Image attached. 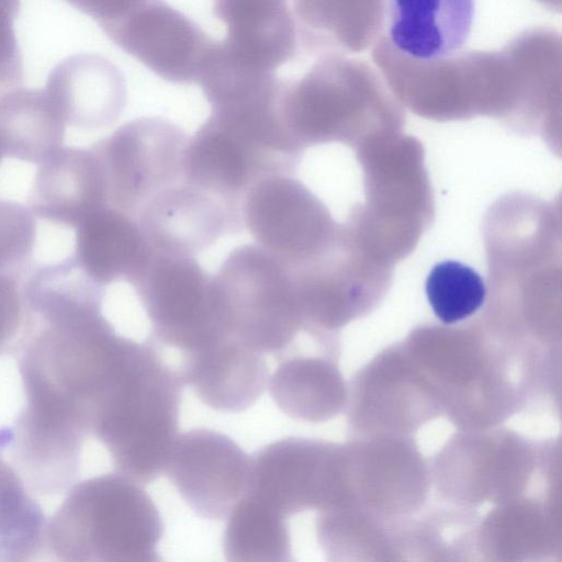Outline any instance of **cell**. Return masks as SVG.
<instances>
[{
  "instance_id": "5b68a950",
  "label": "cell",
  "mask_w": 562,
  "mask_h": 562,
  "mask_svg": "<svg viewBox=\"0 0 562 562\" xmlns=\"http://www.w3.org/2000/svg\"><path fill=\"white\" fill-rule=\"evenodd\" d=\"M156 345L181 353L229 336L213 279L195 257L151 254L130 283Z\"/></svg>"
},
{
  "instance_id": "ac0fdd59",
  "label": "cell",
  "mask_w": 562,
  "mask_h": 562,
  "mask_svg": "<svg viewBox=\"0 0 562 562\" xmlns=\"http://www.w3.org/2000/svg\"><path fill=\"white\" fill-rule=\"evenodd\" d=\"M389 35L400 52L417 59L458 53L469 38L474 0H389Z\"/></svg>"
},
{
  "instance_id": "ba28073f",
  "label": "cell",
  "mask_w": 562,
  "mask_h": 562,
  "mask_svg": "<svg viewBox=\"0 0 562 562\" xmlns=\"http://www.w3.org/2000/svg\"><path fill=\"white\" fill-rule=\"evenodd\" d=\"M379 74L362 60L322 56L299 80L283 81L279 113L303 148L327 137L350 112L386 103Z\"/></svg>"
},
{
  "instance_id": "7402d4cb",
  "label": "cell",
  "mask_w": 562,
  "mask_h": 562,
  "mask_svg": "<svg viewBox=\"0 0 562 562\" xmlns=\"http://www.w3.org/2000/svg\"><path fill=\"white\" fill-rule=\"evenodd\" d=\"M429 305L443 324H454L474 314L484 303L486 286L471 267L454 260L432 267L425 284Z\"/></svg>"
},
{
  "instance_id": "7c38bea8",
  "label": "cell",
  "mask_w": 562,
  "mask_h": 562,
  "mask_svg": "<svg viewBox=\"0 0 562 562\" xmlns=\"http://www.w3.org/2000/svg\"><path fill=\"white\" fill-rule=\"evenodd\" d=\"M148 247L195 257L226 234L244 228L241 202L181 180L151 196L135 216Z\"/></svg>"
},
{
  "instance_id": "2e32d148",
  "label": "cell",
  "mask_w": 562,
  "mask_h": 562,
  "mask_svg": "<svg viewBox=\"0 0 562 562\" xmlns=\"http://www.w3.org/2000/svg\"><path fill=\"white\" fill-rule=\"evenodd\" d=\"M150 254L136 218L111 205L94 211L76 227L72 258L104 289L119 281L131 283Z\"/></svg>"
},
{
  "instance_id": "4fadbf2b",
  "label": "cell",
  "mask_w": 562,
  "mask_h": 562,
  "mask_svg": "<svg viewBox=\"0 0 562 562\" xmlns=\"http://www.w3.org/2000/svg\"><path fill=\"white\" fill-rule=\"evenodd\" d=\"M178 371L204 405L227 413L252 406L269 382L263 353L233 335L182 353Z\"/></svg>"
},
{
  "instance_id": "603a6c76",
  "label": "cell",
  "mask_w": 562,
  "mask_h": 562,
  "mask_svg": "<svg viewBox=\"0 0 562 562\" xmlns=\"http://www.w3.org/2000/svg\"><path fill=\"white\" fill-rule=\"evenodd\" d=\"M323 378L318 363L290 353L279 359L268 385L276 406L283 414L313 419L322 408Z\"/></svg>"
},
{
  "instance_id": "3957f363",
  "label": "cell",
  "mask_w": 562,
  "mask_h": 562,
  "mask_svg": "<svg viewBox=\"0 0 562 562\" xmlns=\"http://www.w3.org/2000/svg\"><path fill=\"white\" fill-rule=\"evenodd\" d=\"M301 149L273 106L212 110L189 137L183 179L224 199L243 202L247 190L271 175H292Z\"/></svg>"
},
{
  "instance_id": "8992f818",
  "label": "cell",
  "mask_w": 562,
  "mask_h": 562,
  "mask_svg": "<svg viewBox=\"0 0 562 562\" xmlns=\"http://www.w3.org/2000/svg\"><path fill=\"white\" fill-rule=\"evenodd\" d=\"M371 55L391 88L422 110L497 102L504 95L506 65L502 50L458 52L443 58L417 59L380 35Z\"/></svg>"
},
{
  "instance_id": "7a4b0ae2",
  "label": "cell",
  "mask_w": 562,
  "mask_h": 562,
  "mask_svg": "<svg viewBox=\"0 0 562 562\" xmlns=\"http://www.w3.org/2000/svg\"><path fill=\"white\" fill-rule=\"evenodd\" d=\"M159 509L142 484L116 472L76 482L46 525L45 546L59 560L159 561Z\"/></svg>"
},
{
  "instance_id": "cb8c5ba5",
  "label": "cell",
  "mask_w": 562,
  "mask_h": 562,
  "mask_svg": "<svg viewBox=\"0 0 562 562\" xmlns=\"http://www.w3.org/2000/svg\"><path fill=\"white\" fill-rule=\"evenodd\" d=\"M537 1L552 11H555V12L561 11L562 0H537Z\"/></svg>"
},
{
  "instance_id": "d4e9b609",
  "label": "cell",
  "mask_w": 562,
  "mask_h": 562,
  "mask_svg": "<svg viewBox=\"0 0 562 562\" xmlns=\"http://www.w3.org/2000/svg\"><path fill=\"white\" fill-rule=\"evenodd\" d=\"M2 157H3V155H2V151L0 149V161H1Z\"/></svg>"
},
{
  "instance_id": "30bf717a",
  "label": "cell",
  "mask_w": 562,
  "mask_h": 562,
  "mask_svg": "<svg viewBox=\"0 0 562 562\" xmlns=\"http://www.w3.org/2000/svg\"><path fill=\"white\" fill-rule=\"evenodd\" d=\"M241 214L257 245L291 269L312 261L326 233L323 207L292 175L255 182L244 195Z\"/></svg>"
},
{
  "instance_id": "8fae6325",
  "label": "cell",
  "mask_w": 562,
  "mask_h": 562,
  "mask_svg": "<svg viewBox=\"0 0 562 562\" xmlns=\"http://www.w3.org/2000/svg\"><path fill=\"white\" fill-rule=\"evenodd\" d=\"M249 465L232 438L196 428L176 438L164 473L196 515L221 520L245 494Z\"/></svg>"
},
{
  "instance_id": "9c48e42d",
  "label": "cell",
  "mask_w": 562,
  "mask_h": 562,
  "mask_svg": "<svg viewBox=\"0 0 562 562\" xmlns=\"http://www.w3.org/2000/svg\"><path fill=\"white\" fill-rule=\"evenodd\" d=\"M104 31L158 77L181 85L199 82L216 44L165 0H144Z\"/></svg>"
},
{
  "instance_id": "44dd1931",
  "label": "cell",
  "mask_w": 562,
  "mask_h": 562,
  "mask_svg": "<svg viewBox=\"0 0 562 562\" xmlns=\"http://www.w3.org/2000/svg\"><path fill=\"white\" fill-rule=\"evenodd\" d=\"M288 518L244 494L227 515L223 535L225 559L233 562L291 560Z\"/></svg>"
},
{
  "instance_id": "6da1fadb",
  "label": "cell",
  "mask_w": 562,
  "mask_h": 562,
  "mask_svg": "<svg viewBox=\"0 0 562 562\" xmlns=\"http://www.w3.org/2000/svg\"><path fill=\"white\" fill-rule=\"evenodd\" d=\"M182 379L158 346L124 338L89 409V434L140 484L162 472L177 438Z\"/></svg>"
},
{
  "instance_id": "52a82bcc",
  "label": "cell",
  "mask_w": 562,
  "mask_h": 562,
  "mask_svg": "<svg viewBox=\"0 0 562 562\" xmlns=\"http://www.w3.org/2000/svg\"><path fill=\"white\" fill-rule=\"evenodd\" d=\"M188 139L173 122L143 116L93 144L103 168L109 205L135 217L151 196L181 181Z\"/></svg>"
},
{
  "instance_id": "9a60e30c",
  "label": "cell",
  "mask_w": 562,
  "mask_h": 562,
  "mask_svg": "<svg viewBox=\"0 0 562 562\" xmlns=\"http://www.w3.org/2000/svg\"><path fill=\"white\" fill-rule=\"evenodd\" d=\"M213 12L227 29L222 46L247 66L273 72L299 47L290 0H213Z\"/></svg>"
},
{
  "instance_id": "e0dca14e",
  "label": "cell",
  "mask_w": 562,
  "mask_h": 562,
  "mask_svg": "<svg viewBox=\"0 0 562 562\" xmlns=\"http://www.w3.org/2000/svg\"><path fill=\"white\" fill-rule=\"evenodd\" d=\"M299 46L321 57L358 53L381 35L385 0H290Z\"/></svg>"
},
{
  "instance_id": "277c9868",
  "label": "cell",
  "mask_w": 562,
  "mask_h": 562,
  "mask_svg": "<svg viewBox=\"0 0 562 562\" xmlns=\"http://www.w3.org/2000/svg\"><path fill=\"white\" fill-rule=\"evenodd\" d=\"M212 279L231 335L278 359L290 352L307 324L288 265L257 244L243 245Z\"/></svg>"
},
{
  "instance_id": "5bb4252c",
  "label": "cell",
  "mask_w": 562,
  "mask_h": 562,
  "mask_svg": "<svg viewBox=\"0 0 562 562\" xmlns=\"http://www.w3.org/2000/svg\"><path fill=\"white\" fill-rule=\"evenodd\" d=\"M105 205H109L106 181L91 147L63 146L40 164L30 198L34 216L76 228Z\"/></svg>"
},
{
  "instance_id": "d6986e66",
  "label": "cell",
  "mask_w": 562,
  "mask_h": 562,
  "mask_svg": "<svg viewBox=\"0 0 562 562\" xmlns=\"http://www.w3.org/2000/svg\"><path fill=\"white\" fill-rule=\"evenodd\" d=\"M318 457L317 448L308 441H273L250 458L245 493L288 518L314 501L319 480Z\"/></svg>"
},
{
  "instance_id": "ffe728a7",
  "label": "cell",
  "mask_w": 562,
  "mask_h": 562,
  "mask_svg": "<svg viewBox=\"0 0 562 562\" xmlns=\"http://www.w3.org/2000/svg\"><path fill=\"white\" fill-rule=\"evenodd\" d=\"M65 126L52 95L32 92L0 98L3 156L40 165L63 147Z\"/></svg>"
}]
</instances>
